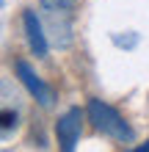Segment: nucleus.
<instances>
[{
	"mask_svg": "<svg viewBox=\"0 0 149 152\" xmlns=\"http://www.w3.org/2000/svg\"><path fill=\"white\" fill-rule=\"evenodd\" d=\"M86 113H89L91 127L97 130V133H102V136L116 138V141H124V144L135 138V133H133V127L124 122V116H121L116 108H110L108 102H102V100H89Z\"/></svg>",
	"mask_w": 149,
	"mask_h": 152,
	"instance_id": "f257e3e1",
	"label": "nucleus"
},
{
	"mask_svg": "<svg viewBox=\"0 0 149 152\" xmlns=\"http://www.w3.org/2000/svg\"><path fill=\"white\" fill-rule=\"evenodd\" d=\"M44 11V33L52 47L64 50L72 44V11L69 8H52V6H41Z\"/></svg>",
	"mask_w": 149,
	"mask_h": 152,
	"instance_id": "f03ea898",
	"label": "nucleus"
},
{
	"mask_svg": "<svg viewBox=\"0 0 149 152\" xmlns=\"http://www.w3.org/2000/svg\"><path fill=\"white\" fill-rule=\"evenodd\" d=\"M14 72H17V77L22 80V86L31 91V97H36V102L41 105V108H52V102H55V88L47 86L44 80L33 72L28 61H17V64H14Z\"/></svg>",
	"mask_w": 149,
	"mask_h": 152,
	"instance_id": "7ed1b4c3",
	"label": "nucleus"
},
{
	"mask_svg": "<svg viewBox=\"0 0 149 152\" xmlns=\"http://www.w3.org/2000/svg\"><path fill=\"white\" fill-rule=\"evenodd\" d=\"M80 130H83V111L80 108H69L64 116H58L55 122V136H58V144L64 152H72L77 138H80Z\"/></svg>",
	"mask_w": 149,
	"mask_h": 152,
	"instance_id": "20e7f679",
	"label": "nucleus"
},
{
	"mask_svg": "<svg viewBox=\"0 0 149 152\" xmlns=\"http://www.w3.org/2000/svg\"><path fill=\"white\" fill-rule=\"evenodd\" d=\"M22 25H25V36H28L31 50L36 53V58H44L47 56V33H44L41 17L33 11V8H28V11L22 14Z\"/></svg>",
	"mask_w": 149,
	"mask_h": 152,
	"instance_id": "39448f33",
	"label": "nucleus"
},
{
	"mask_svg": "<svg viewBox=\"0 0 149 152\" xmlns=\"http://www.w3.org/2000/svg\"><path fill=\"white\" fill-rule=\"evenodd\" d=\"M77 0H41V6H52V8H69L72 11Z\"/></svg>",
	"mask_w": 149,
	"mask_h": 152,
	"instance_id": "423d86ee",
	"label": "nucleus"
},
{
	"mask_svg": "<svg viewBox=\"0 0 149 152\" xmlns=\"http://www.w3.org/2000/svg\"><path fill=\"white\" fill-rule=\"evenodd\" d=\"M113 42H116L119 44V47H135V44H138V36H135V33H133V36H119V33H113Z\"/></svg>",
	"mask_w": 149,
	"mask_h": 152,
	"instance_id": "0eeeda50",
	"label": "nucleus"
},
{
	"mask_svg": "<svg viewBox=\"0 0 149 152\" xmlns=\"http://www.w3.org/2000/svg\"><path fill=\"white\" fill-rule=\"evenodd\" d=\"M17 124V113H11V111H3V133H8Z\"/></svg>",
	"mask_w": 149,
	"mask_h": 152,
	"instance_id": "6e6552de",
	"label": "nucleus"
},
{
	"mask_svg": "<svg viewBox=\"0 0 149 152\" xmlns=\"http://www.w3.org/2000/svg\"><path fill=\"white\" fill-rule=\"evenodd\" d=\"M144 149H149V141H146L144 147H135V152H144Z\"/></svg>",
	"mask_w": 149,
	"mask_h": 152,
	"instance_id": "1a4fd4ad",
	"label": "nucleus"
}]
</instances>
